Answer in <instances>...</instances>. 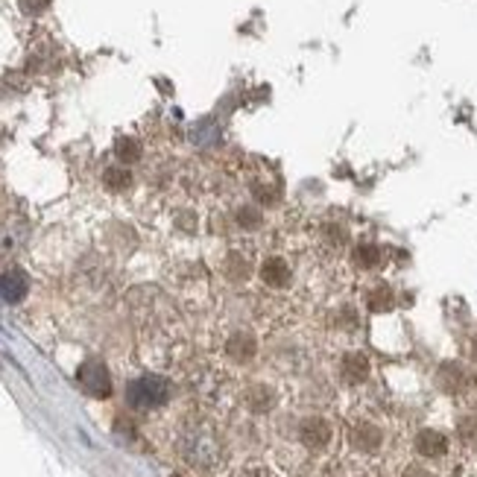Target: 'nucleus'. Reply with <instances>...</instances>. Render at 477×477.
<instances>
[{"instance_id":"nucleus-9","label":"nucleus","mask_w":477,"mask_h":477,"mask_svg":"<svg viewBox=\"0 0 477 477\" xmlns=\"http://www.w3.org/2000/svg\"><path fill=\"white\" fill-rule=\"evenodd\" d=\"M342 375L351 384H358V381H364L369 375V360L364 355H358V351H351V355L342 358Z\"/></svg>"},{"instance_id":"nucleus-13","label":"nucleus","mask_w":477,"mask_h":477,"mask_svg":"<svg viewBox=\"0 0 477 477\" xmlns=\"http://www.w3.org/2000/svg\"><path fill=\"white\" fill-rule=\"evenodd\" d=\"M474 358H477V337H474Z\"/></svg>"},{"instance_id":"nucleus-6","label":"nucleus","mask_w":477,"mask_h":477,"mask_svg":"<svg viewBox=\"0 0 477 477\" xmlns=\"http://www.w3.org/2000/svg\"><path fill=\"white\" fill-rule=\"evenodd\" d=\"M261 279L270 284V288H284V284H290V279H293L290 264L284 261L281 255H270L261 266Z\"/></svg>"},{"instance_id":"nucleus-12","label":"nucleus","mask_w":477,"mask_h":477,"mask_svg":"<svg viewBox=\"0 0 477 477\" xmlns=\"http://www.w3.org/2000/svg\"><path fill=\"white\" fill-rule=\"evenodd\" d=\"M241 477H275L266 465H250V469H243Z\"/></svg>"},{"instance_id":"nucleus-11","label":"nucleus","mask_w":477,"mask_h":477,"mask_svg":"<svg viewBox=\"0 0 477 477\" xmlns=\"http://www.w3.org/2000/svg\"><path fill=\"white\" fill-rule=\"evenodd\" d=\"M106 185L109 188H127L129 185V173H127V170H106Z\"/></svg>"},{"instance_id":"nucleus-5","label":"nucleus","mask_w":477,"mask_h":477,"mask_svg":"<svg viewBox=\"0 0 477 477\" xmlns=\"http://www.w3.org/2000/svg\"><path fill=\"white\" fill-rule=\"evenodd\" d=\"M27 290H30V279H27L24 270H18V266H9V270L0 273V299L15 304L21 302Z\"/></svg>"},{"instance_id":"nucleus-4","label":"nucleus","mask_w":477,"mask_h":477,"mask_svg":"<svg viewBox=\"0 0 477 477\" xmlns=\"http://www.w3.org/2000/svg\"><path fill=\"white\" fill-rule=\"evenodd\" d=\"M331 425L326 422V419L319 416H311L304 419V422L299 425V442L304 448H311V451H322L328 442H331Z\"/></svg>"},{"instance_id":"nucleus-1","label":"nucleus","mask_w":477,"mask_h":477,"mask_svg":"<svg viewBox=\"0 0 477 477\" xmlns=\"http://www.w3.org/2000/svg\"><path fill=\"white\" fill-rule=\"evenodd\" d=\"M170 396H173V387H170V381L161 375H141L127 387L129 407L144 410V413L165 407L170 402Z\"/></svg>"},{"instance_id":"nucleus-8","label":"nucleus","mask_w":477,"mask_h":477,"mask_svg":"<svg viewBox=\"0 0 477 477\" xmlns=\"http://www.w3.org/2000/svg\"><path fill=\"white\" fill-rule=\"evenodd\" d=\"M416 451L422 457H442L448 451V440L440 431H422L416 436Z\"/></svg>"},{"instance_id":"nucleus-7","label":"nucleus","mask_w":477,"mask_h":477,"mask_svg":"<svg viewBox=\"0 0 477 477\" xmlns=\"http://www.w3.org/2000/svg\"><path fill=\"white\" fill-rule=\"evenodd\" d=\"M349 440L355 448H360V451H375V448L381 445V427L372 425V422H355L349 431Z\"/></svg>"},{"instance_id":"nucleus-2","label":"nucleus","mask_w":477,"mask_h":477,"mask_svg":"<svg viewBox=\"0 0 477 477\" xmlns=\"http://www.w3.org/2000/svg\"><path fill=\"white\" fill-rule=\"evenodd\" d=\"M182 451L199 469H214L220 463V445H217V440L205 427H190L182 440Z\"/></svg>"},{"instance_id":"nucleus-3","label":"nucleus","mask_w":477,"mask_h":477,"mask_svg":"<svg viewBox=\"0 0 477 477\" xmlns=\"http://www.w3.org/2000/svg\"><path fill=\"white\" fill-rule=\"evenodd\" d=\"M76 378H80V384H82L85 393L94 396V398H106L112 393L109 372H106V366L100 364V360H85Z\"/></svg>"},{"instance_id":"nucleus-10","label":"nucleus","mask_w":477,"mask_h":477,"mask_svg":"<svg viewBox=\"0 0 477 477\" xmlns=\"http://www.w3.org/2000/svg\"><path fill=\"white\" fill-rule=\"evenodd\" d=\"M141 156V147L132 138H120L118 141V158L120 161H135Z\"/></svg>"}]
</instances>
